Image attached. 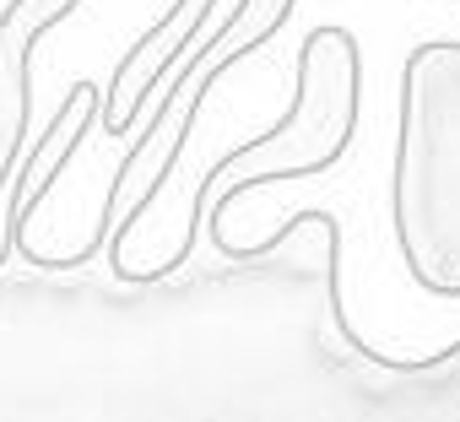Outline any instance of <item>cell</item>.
<instances>
[{"label": "cell", "instance_id": "cell-1", "mask_svg": "<svg viewBox=\"0 0 460 422\" xmlns=\"http://www.w3.org/2000/svg\"><path fill=\"white\" fill-rule=\"evenodd\" d=\"M217 6H222V0H173V6L119 55L114 82H109V92H103V109H98L109 141H125V136L141 125V114H146L157 82H163V76L173 71V60L211 28V12H217Z\"/></svg>", "mask_w": 460, "mask_h": 422}, {"label": "cell", "instance_id": "cell-2", "mask_svg": "<svg viewBox=\"0 0 460 422\" xmlns=\"http://www.w3.org/2000/svg\"><path fill=\"white\" fill-rule=\"evenodd\" d=\"M82 0H12L0 12V189L12 184L22 146H28V119H33V49L49 28H60ZM12 255V239H0V266Z\"/></svg>", "mask_w": 460, "mask_h": 422}]
</instances>
